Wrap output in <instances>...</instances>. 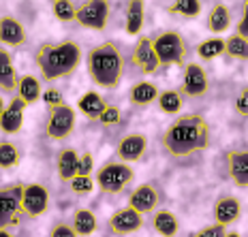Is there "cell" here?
Wrapping results in <instances>:
<instances>
[{
	"label": "cell",
	"instance_id": "obj_1",
	"mask_svg": "<svg viewBox=\"0 0 248 237\" xmlns=\"http://www.w3.org/2000/svg\"><path fill=\"white\" fill-rule=\"evenodd\" d=\"M161 148L171 158H188L210 148V124L201 113H182L163 131Z\"/></svg>",
	"mask_w": 248,
	"mask_h": 237
},
{
	"label": "cell",
	"instance_id": "obj_2",
	"mask_svg": "<svg viewBox=\"0 0 248 237\" xmlns=\"http://www.w3.org/2000/svg\"><path fill=\"white\" fill-rule=\"evenodd\" d=\"M34 62L45 81H58L71 77L81 64V47L75 41L43 43L34 54Z\"/></svg>",
	"mask_w": 248,
	"mask_h": 237
},
{
	"label": "cell",
	"instance_id": "obj_3",
	"mask_svg": "<svg viewBox=\"0 0 248 237\" xmlns=\"http://www.w3.org/2000/svg\"><path fill=\"white\" fill-rule=\"evenodd\" d=\"M86 69L94 86L103 90H116L124 77V56L116 41H103L88 51Z\"/></svg>",
	"mask_w": 248,
	"mask_h": 237
},
{
	"label": "cell",
	"instance_id": "obj_4",
	"mask_svg": "<svg viewBox=\"0 0 248 237\" xmlns=\"http://www.w3.org/2000/svg\"><path fill=\"white\" fill-rule=\"evenodd\" d=\"M133 179H135V171L131 169V164L120 161H107L96 169L94 186L105 194H120L122 190L131 186Z\"/></svg>",
	"mask_w": 248,
	"mask_h": 237
},
{
	"label": "cell",
	"instance_id": "obj_5",
	"mask_svg": "<svg viewBox=\"0 0 248 237\" xmlns=\"http://www.w3.org/2000/svg\"><path fill=\"white\" fill-rule=\"evenodd\" d=\"M154 51H156V58L161 66H173V64H186V41L182 39L180 32L167 30L161 32L156 39L152 41Z\"/></svg>",
	"mask_w": 248,
	"mask_h": 237
},
{
	"label": "cell",
	"instance_id": "obj_6",
	"mask_svg": "<svg viewBox=\"0 0 248 237\" xmlns=\"http://www.w3.org/2000/svg\"><path fill=\"white\" fill-rule=\"evenodd\" d=\"M22 182L0 186V229L9 231L22 224Z\"/></svg>",
	"mask_w": 248,
	"mask_h": 237
},
{
	"label": "cell",
	"instance_id": "obj_7",
	"mask_svg": "<svg viewBox=\"0 0 248 237\" xmlns=\"http://www.w3.org/2000/svg\"><path fill=\"white\" fill-rule=\"evenodd\" d=\"M75 109L66 103L47 109V122H45V135L51 141H62L75 131Z\"/></svg>",
	"mask_w": 248,
	"mask_h": 237
},
{
	"label": "cell",
	"instance_id": "obj_8",
	"mask_svg": "<svg viewBox=\"0 0 248 237\" xmlns=\"http://www.w3.org/2000/svg\"><path fill=\"white\" fill-rule=\"evenodd\" d=\"M109 2L105 0H88V2H77L75 22L81 28L90 30H105L109 24Z\"/></svg>",
	"mask_w": 248,
	"mask_h": 237
},
{
	"label": "cell",
	"instance_id": "obj_9",
	"mask_svg": "<svg viewBox=\"0 0 248 237\" xmlns=\"http://www.w3.org/2000/svg\"><path fill=\"white\" fill-rule=\"evenodd\" d=\"M210 90V79L205 69L197 62H186L184 71H182V86H180V92H182L184 99H201L205 96Z\"/></svg>",
	"mask_w": 248,
	"mask_h": 237
},
{
	"label": "cell",
	"instance_id": "obj_10",
	"mask_svg": "<svg viewBox=\"0 0 248 237\" xmlns=\"http://www.w3.org/2000/svg\"><path fill=\"white\" fill-rule=\"evenodd\" d=\"M49 207V193L43 184L32 182L22 188V214L28 218H39Z\"/></svg>",
	"mask_w": 248,
	"mask_h": 237
},
{
	"label": "cell",
	"instance_id": "obj_11",
	"mask_svg": "<svg viewBox=\"0 0 248 237\" xmlns=\"http://www.w3.org/2000/svg\"><path fill=\"white\" fill-rule=\"evenodd\" d=\"M143 229V216L137 214L135 209L126 207H120L116 209L109 218H107V231L113 235V237H126V235H133L137 231Z\"/></svg>",
	"mask_w": 248,
	"mask_h": 237
},
{
	"label": "cell",
	"instance_id": "obj_12",
	"mask_svg": "<svg viewBox=\"0 0 248 237\" xmlns=\"http://www.w3.org/2000/svg\"><path fill=\"white\" fill-rule=\"evenodd\" d=\"M161 190H158L154 184H141L131 193L128 197V207L135 209L137 214L146 216V214H154L156 207L161 205Z\"/></svg>",
	"mask_w": 248,
	"mask_h": 237
},
{
	"label": "cell",
	"instance_id": "obj_13",
	"mask_svg": "<svg viewBox=\"0 0 248 237\" xmlns=\"http://www.w3.org/2000/svg\"><path fill=\"white\" fill-rule=\"evenodd\" d=\"M133 64L139 69V73L143 75H154L161 69V62L156 58V51H154L152 39L146 34H139L137 45L133 47Z\"/></svg>",
	"mask_w": 248,
	"mask_h": 237
},
{
	"label": "cell",
	"instance_id": "obj_14",
	"mask_svg": "<svg viewBox=\"0 0 248 237\" xmlns=\"http://www.w3.org/2000/svg\"><path fill=\"white\" fill-rule=\"evenodd\" d=\"M148 150V137L141 133H131V135L122 137L120 143L116 146V161L120 163H137L143 158Z\"/></svg>",
	"mask_w": 248,
	"mask_h": 237
},
{
	"label": "cell",
	"instance_id": "obj_15",
	"mask_svg": "<svg viewBox=\"0 0 248 237\" xmlns=\"http://www.w3.org/2000/svg\"><path fill=\"white\" fill-rule=\"evenodd\" d=\"M229 179L240 188H248V150H229L225 154Z\"/></svg>",
	"mask_w": 248,
	"mask_h": 237
},
{
	"label": "cell",
	"instance_id": "obj_16",
	"mask_svg": "<svg viewBox=\"0 0 248 237\" xmlns=\"http://www.w3.org/2000/svg\"><path fill=\"white\" fill-rule=\"evenodd\" d=\"M26 41H28V32H26L24 24L17 17H13V15L0 17V45L17 49L24 47Z\"/></svg>",
	"mask_w": 248,
	"mask_h": 237
},
{
	"label": "cell",
	"instance_id": "obj_17",
	"mask_svg": "<svg viewBox=\"0 0 248 237\" xmlns=\"http://www.w3.org/2000/svg\"><path fill=\"white\" fill-rule=\"evenodd\" d=\"M240 216H242V203L233 197V194H223V197L216 199V203H214V220H216V224H220V226H225L227 229L229 224L237 222Z\"/></svg>",
	"mask_w": 248,
	"mask_h": 237
},
{
	"label": "cell",
	"instance_id": "obj_18",
	"mask_svg": "<svg viewBox=\"0 0 248 237\" xmlns=\"http://www.w3.org/2000/svg\"><path fill=\"white\" fill-rule=\"evenodd\" d=\"M24 111H26V105L15 96V99L4 107L2 116H0V131H2L4 135H17L24 126Z\"/></svg>",
	"mask_w": 248,
	"mask_h": 237
},
{
	"label": "cell",
	"instance_id": "obj_19",
	"mask_svg": "<svg viewBox=\"0 0 248 237\" xmlns=\"http://www.w3.org/2000/svg\"><path fill=\"white\" fill-rule=\"evenodd\" d=\"M158 94H161V92H158L156 84L143 79V81H137V84L131 86V90H128V101L135 107H148V105H152V103H156Z\"/></svg>",
	"mask_w": 248,
	"mask_h": 237
},
{
	"label": "cell",
	"instance_id": "obj_20",
	"mask_svg": "<svg viewBox=\"0 0 248 237\" xmlns=\"http://www.w3.org/2000/svg\"><path fill=\"white\" fill-rule=\"evenodd\" d=\"M17 73H15L13 58L7 49L0 47V92L2 94H13L17 90Z\"/></svg>",
	"mask_w": 248,
	"mask_h": 237
},
{
	"label": "cell",
	"instance_id": "obj_21",
	"mask_svg": "<svg viewBox=\"0 0 248 237\" xmlns=\"http://www.w3.org/2000/svg\"><path fill=\"white\" fill-rule=\"evenodd\" d=\"M77 164H79V154H77L75 148H64V150H60L58 158H56V171H58V178L62 182L69 184L71 179L75 178Z\"/></svg>",
	"mask_w": 248,
	"mask_h": 237
},
{
	"label": "cell",
	"instance_id": "obj_22",
	"mask_svg": "<svg viewBox=\"0 0 248 237\" xmlns=\"http://www.w3.org/2000/svg\"><path fill=\"white\" fill-rule=\"evenodd\" d=\"M43 90H41V81L34 75H22L17 79V99L24 103L26 107L34 105L41 101Z\"/></svg>",
	"mask_w": 248,
	"mask_h": 237
},
{
	"label": "cell",
	"instance_id": "obj_23",
	"mask_svg": "<svg viewBox=\"0 0 248 237\" xmlns=\"http://www.w3.org/2000/svg\"><path fill=\"white\" fill-rule=\"evenodd\" d=\"M152 229L161 237H175L180 231V220L169 209H156L152 214Z\"/></svg>",
	"mask_w": 248,
	"mask_h": 237
},
{
	"label": "cell",
	"instance_id": "obj_24",
	"mask_svg": "<svg viewBox=\"0 0 248 237\" xmlns=\"http://www.w3.org/2000/svg\"><path fill=\"white\" fill-rule=\"evenodd\" d=\"M99 226V220L92 209H86V207H79L75 209L73 218H71V229L75 231L77 237H86V235H92Z\"/></svg>",
	"mask_w": 248,
	"mask_h": 237
},
{
	"label": "cell",
	"instance_id": "obj_25",
	"mask_svg": "<svg viewBox=\"0 0 248 237\" xmlns=\"http://www.w3.org/2000/svg\"><path fill=\"white\" fill-rule=\"evenodd\" d=\"M105 107H107V103L103 101V96L99 92H86V94H81L79 101H77V109L84 113L88 120H99Z\"/></svg>",
	"mask_w": 248,
	"mask_h": 237
},
{
	"label": "cell",
	"instance_id": "obj_26",
	"mask_svg": "<svg viewBox=\"0 0 248 237\" xmlns=\"http://www.w3.org/2000/svg\"><path fill=\"white\" fill-rule=\"evenodd\" d=\"M143 15H146V4L143 2L133 0V2L126 4V24H124V30H126L128 37H137V34H141Z\"/></svg>",
	"mask_w": 248,
	"mask_h": 237
},
{
	"label": "cell",
	"instance_id": "obj_27",
	"mask_svg": "<svg viewBox=\"0 0 248 237\" xmlns=\"http://www.w3.org/2000/svg\"><path fill=\"white\" fill-rule=\"evenodd\" d=\"M208 30L210 32H214V34H220V32H225L227 28L231 26V11H229V7L223 2H216L214 7L210 9V13H208Z\"/></svg>",
	"mask_w": 248,
	"mask_h": 237
},
{
	"label": "cell",
	"instance_id": "obj_28",
	"mask_svg": "<svg viewBox=\"0 0 248 237\" xmlns=\"http://www.w3.org/2000/svg\"><path fill=\"white\" fill-rule=\"evenodd\" d=\"M156 105L158 109L163 113H167V116H175V113H180L184 105V96L180 90H175V88H169V90H163L161 94H158L156 99Z\"/></svg>",
	"mask_w": 248,
	"mask_h": 237
},
{
	"label": "cell",
	"instance_id": "obj_29",
	"mask_svg": "<svg viewBox=\"0 0 248 237\" xmlns=\"http://www.w3.org/2000/svg\"><path fill=\"white\" fill-rule=\"evenodd\" d=\"M225 56L237 62H248V39L240 34H231L225 39Z\"/></svg>",
	"mask_w": 248,
	"mask_h": 237
},
{
	"label": "cell",
	"instance_id": "obj_30",
	"mask_svg": "<svg viewBox=\"0 0 248 237\" xmlns=\"http://www.w3.org/2000/svg\"><path fill=\"white\" fill-rule=\"evenodd\" d=\"M225 54V39H218V37H212V39H205L197 45V56L205 62L210 60L218 58V56Z\"/></svg>",
	"mask_w": 248,
	"mask_h": 237
},
{
	"label": "cell",
	"instance_id": "obj_31",
	"mask_svg": "<svg viewBox=\"0 0 248 237\" xmlns=\"http://www.w3.org/2000/svg\"><path fill=\"white\" fill-rule=\"evenodd\" d=\"M167 9H169V13H175V15H180V17H184V19H197L201 15L203 4H201L199 0H180V2L169 4Z\"/></svg>",
	"mask_w": 248,
	"mask_h": 237
},
{
	"label": "cell",
	"instance_id": "obj_32",
	"mask_svg": "<svg viewBox=\"0 0 248 237\" xmlns=\"http://www.w3.org/2000/svg\"><path fill=\"white\" fill-rule=\"evenodd\" d=\"M22 161L17 146L11 141H0V169H15Z\"/></svg>",
	"mask_w": 248,
	"mask_h": 237
},
{
	"label": "cell",
	"instance_id": "obj_33",
	"mask_svg": "<svg viewBox=\"0 0 248 237\" xmlns=\"http://www.w3.org/2000/svg\"><path fill=\"white\" fill-rule=\"evenodd\" d=\"M51 11H54V17L58 22H75V11H77V2H71V0H56L51 4Z\"/></svg>",
	"mask_w": 248,
	"mask_h": 237
},
{
	"label": "cell",
	"instance_id": "obj_34",
	"mask_svg": "<svg viewBox=\"0 0 248 237\" xmlns=\"http://www.w3.org/2000/svg\"><path fill=\"white\" fill-rule=\"evenodd\" d=\"M69 188L73 190L75 194H90L94 190V179L92 178H81V175H75L69 182Z\"/></svg>",
	"mask_w": 248,
	"mask_h": 237
},
{
	"label": "cell",
	"instance_id": "obj_35",
	"mask_svg": "<svg viewBox=\"0 0 248 237\" xmlns=\"http://www.w3.org/2000/svg\"><path fill=\"white\" fill-rule=\"evenodd\" d=\"M92 171H94V156L90 152H84L79 156V164H77V175L81 178H92Z\"/></svg>",
	"mask_w": 248,
	"mask_h": 237
},
{
	"label": "cell",
	"instance_id": "obj_36",
	"mask_svg": "<svg viewBox=\"0 0 248 237\" xmlns=\"http://www.w3.org/2000/svg\"><path fill=\"white\" fill-rule=\"evenodd\" d=\"M227 235V229L225 226H220V224H205V226H201L199 231H195L190 237H225Z\"/></svg>",
	"mask_w": 248,
	"mask_h": 237
},
{
	"label": "cell",
	"instance_id": "obj_37",
	"mask_svg": "<svg viewBox=\"0 0 248 237\" xmlns=\"http://www.w3.org/2000/svg\"><path fill=\"white\" fill-rule=\"evenodd\" d=\"M99 122H103V126H113L120 122V109H118L116 105H107L105 109H103Z\"/></svg>",
	"mask_w": 248,
	"mask_h": 237
},
{
	"label": "cell",
	"instance_id": "obj_38",
	"mask_svg": "<svg viewBox=\"0 0 248 237\" xmlns=\"http://www.w3.org/2000/svg\"><path fill=\"white\" fill-rule=\"evenodd\" d=\"M41 99L45 101L47 109H51V107H58V105H62V103H64V96H62V92L56 90V88H49V90H45Z\"/></svg>",
	"mask_w": 248,
	"mask_h": 237
},
{
	"label": "cell",
	"instance_id": "obj_39",
	"mask_svg": "<svg viewBox=\"0 0 248 237\" xmlns=\"http://www.w3.org/2000/svg\"><path fill=\"white\" fill-rule=\"evenodd\" d=\"M235 111L240 113V116L248 118V86L242 88L240 94H237V99H235Z\"/></svg>",
	"mask_w": 248,
	"mask_h": 237
},
{
	"label": "cell",
	"instance_id": "obj_40",
	"mask_svg": "<svg viewBox=\"0 0 248 237\" xmlns=\"http://www.w3.org/2000/svg\"><path fill=\"white\" fill-rule=\"evenodd\" d=\"M49 237H77V235H75V231L71 229V224H66V222H58V224L51 226V233H49Z\"/></svg>",
	"mask_w": 248,
	"mask_h": 237
},
{
	"label": "cell",
	"instance_id": "obj_41",
	"mask_svg": "<svg viewBox=\"0 0 248 237\" xmlns=\"http://www.w3.org/2000/svg\"><path fill=\"white\" fill-rule=\"evenodd\" d=\"M235 34L248 39V2H244V13H242V19L235 26Z\"/></svg>",
	"mask_w": 248,
	"mask_h": 237
},
{
	"label": "cell",
	"instance_id": "obj_42",
	"mask_svg": "<svg viewBox=\"0 0 248 237\" xmlns=\"http://www.w3.org/2000/svg\"><path fill=\"white\" fill-rule=\"evenodd\" d=\"M0 237H15L11 231H7V229H0Z\"/></svg>",
	"mask_w": 248,
	"mask_h": 237
},
{
	"label": "cell",
	"instance_id": "obj_43",
	"mask_svg": "<svg viewBox=\"0 0 248 237\" xmlns=\"http://www.w3.org/2000/svg\"><path fill=\"white\" fill-rule=\"evenodd\" d=\"M225 237H242L240 233H237V231H227V235Z\"/></svg>",
	"mask_w": 248,
	"mask_h": 237
},
{
	"label": "cell",
	"instance_id": "obj_44",
	"mask_svg": "<svg viewBox=\"0 0 248 237\" xmlns=\"http://www.w3.org/2000/svg\"><path fill=\"white\" fill-rule=\"evenodd\" d=\"M4 107H7V105H4V101H2V96H0V116H2V111H4Z\"/></svg>",
	"mask_w": 248,
	"mask_h": 237
}]
</instances>
